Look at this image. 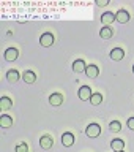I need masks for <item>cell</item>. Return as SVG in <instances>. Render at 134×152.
Masks as SVG:
<instances>
[{"label":"cell","mask_w":134,"mask_h":152,"mask_svg":"<svg viewBox=\"0 0 134 152\" xmlns=\"http://www.w3.org/2000/svg\"><path fill=\"white\" fill-rule=\"evenodd\" d=\"M85 135L88 138H96L101 135V127L98 125V124H90V125L85 128Z\"/></svg>","instance_id":"obj_1"},{"label":"cell","mask_w":134,"mask_h":152,"mask_svg":"<svg viewBox=\"0 0 134 152\" xmlns=\"http://www.w3.org/2000/svg\"><path fill=\"white\" fill-rule=\"evenodd\" d=\"M52 43H54V35L49 33V32L43 33L41 38H40V45L43 48H49V46H52Z\"/></svg>","instance_id":"obj_2"},{"label":"cell","mask_w":134,"mask_h":152,"mask_svg":"<svg viewBox=\"0 0 134 152\" xmlns=\"http://www.w3.org/2000/svg\"><path fill=\"white\" fill-rule=\"evenodd\" d=\"M115 21L120 22V24H126L130 21V13H128L126 10H118L115 13Z\"/></svg>","instance_id":"obj_3"},{"label":"cell","mask_w":134,"mask_h":152,"mask_svg":"<svg viewBox=\"0 0 134 152\" xmlns=\"http://www.w3.org/2000/svg\"><path fill=\"white\" fill-rule=\"evenodd\" d=\"M79 98L80 100H88V102H90V98H92V89H90L88 87V86H82V87H80L79 89Z\"/></svg>","instance_id":"obj_4"},{"label":"cell","mask_w":134,"mask_h":152,"mask_svg":"<svg viewBox=\"0 0 134 152\" xmlns=\"http://www.w3.org/2000/svg\"><path fill=\"white\" fill-rule=\"evenodd\" d=\"M62 144H63L65 147H71L74 144V135L73 133H70V132H66L62 135Z\"/></svg>","instance_id":"obj_5"},{"label":"cell","mask_w":134,"mask_h":152,"mask_svg":"<svg viewBox=\"0 0 134 152\" xmlns=\"http://www.w3.org/2000/svg\"><path fill=\"white\" fill-rule=\"evenodd\" d=\"M73 70H74V73H85L87 64H85L82 59H78V60H74V64H73Z\"/></svg>","instance_id":"obj_6"},{"label":"cell","mask_w":134,"mask_h":152,"mask_svg":"<svg viewBox=\"0 0 134 152\" xmlns=\"http://www.w3.org/2000/svg\"><path fill=\"white\" fill-rule=\"evenodd\" d=\"M17 56H19V52L16 48H8L7 51H5V60H8V62H14L17 59Z\"/></svg>","instance_id":"obj_7"},{"label":"cell","mask_w":134,"mask_h":152,"mask_svg":"<svg viewBox=\"0 0 134 152\" xmlns=\"http://www.w3.org/2000/svg\"><path fill=\"white\" fill-rule=\"evenodd\" d=\"M49 103L52 104V106H60V104L63 103V95L59 94V92L52 94L51 97H49Z\"/></svg>","instance_id":"obj_8"},{"label":"cell","mask_w":134,"mask_h":152,"mask_svg":"<svg viewBox=\"0 0 134 152\" xmlns=\"http://www.w3.org/2000/svg\"><path fill=\"white\" fill-rule=\"evenodd\" d=\"M52 144H54V140L49 136V135H44V136H41V140H40V146H41V149H51Z\"/></svg>","instance_id":"obj_9"},{"label":"cell","mask_w":134,"mask_h":152,"mask_svg":"<svg viewBox=\"0 0 134 152\" xmlns=\"http://www.w3.org/2000/svg\"><path fill=\"white\" fill-rule=\"evenodd\" d=\"M123 57H125V51L122 49V48H114V49L111 51V59L112 60H122Z\"/></svg>","instance_id":"obj_10"},{"label":"cell","mask_w":134,"mask_h":152,"mask_svg":"<svg viewBox=\"0 0 134 152\" xmlns=\"http://www.w3.org/2000/svg\"><path fill=\"white\" fill-rule=\"evenodd\" d=\"M114 21H115V14L107 11V13H103L101 14V22L104 24V26H109V24H112Z\"/></svg>","instance_id":"obj_11"},{"label":"cell","mask_w":134,"mask_h":152,"mask_svg":"<svg viewBox=\"0 0 134 152\" xmlns=\"http://www.w3.org/2000/svg\"><path fill=\"white\" fill-rule=\"evenodd\" d=\"M22 79L25 81L27 84H33L36 81V75L33 73L32 70H27V71H24V75H22Z\"/></svg>","instance_id":"obj_12"},{"label":"cell","mask_w":134,"mask_h":152,"mask_svg":"<svg viewBox=\"0 0 134 152\" xmlns=\"http://www.w3.org/2000/svg\"><path fill=\"white\" fill-rule=\"evenodd\" d=\"M11 125H13V119H11V116H8V114H3V116H0V127L9 128Z\"/></svg>","instance_id":"obj_13"},{"label":"cell","mask_w":134,"mask_h":152,"mask_svg":"<svg viewBox=\"0 0 134 152\" xmlns=\"http://www.w3.org/2000/svg\"><path fill=\"white\" fill-rule=\"evenodd\" d=\"M85 75L88 76V78H96L99 75V68L96 65H87V70H85Z\"/></svg>","instance_id":"obj_14"},{"label":"cell","mask_w":134,"mask_h":152,"mask_svg":"<svg viewBox=\"0 0 134 152\" xmlns=\"http://www.w3.org/2000/svg\"><path fill=\"white\" fill-rule=\"evenodd\" d=\"M112 35H114V32L109 26H104L101 30H99V37H101L103 40H109V38H112Z\"/></svg>","instance_id":"obj_15"},{"label":"cell","mask_w":134,"mask_h":152,"mask_svg":"<svg viewBox=\"0 0 134 152\" xmlns=\"http://www.w3.org/2000/svg\"><path fill=\"white\" fill-rule=\"evenodd\" d=\"M111 147L114 149V152H117V151H123V149H125V141H123V140H112Z\"/></svg>","instance_id":"obj_16"},{"label":"cell","mask_w":134,"mask_h":152,"mask_svg":"<svg viewBox=\"0 0 134 152\" xmlns=\"http://www.w3.org/2000/svg\"><path fill=\"white\" fill-rule=\"evenodd\" d=\"M21 78V76H19V71L17 70H9L8 73H7V79H8V83H16V81Z\"/></svg>","instance_id":"obj_17"},{"label":"cell","mask_w":134,"mask_h":152,"mask_svg":"<svg viewBox=\"0 0 134 152\" xmlns=\"http://www.w3.org/2000/svg\"><path fill=\"white\" fill-rule=\"evenodd\" d=\"M11 106H13V102L8 97H2V98H0V108H2L3 111H8Z\"/></svg>","instance_id":"obj_18"},{"label":"cell","mask_w":134,"mask_h":152,"mask_svg":"<svg viewBox=\"0 0 134 152\" xmlns=\"http://www.w3.org/2000/svg\"><path fill=\"white\" fill-rule=\"evenodd\" d=\"M101 102H103V95H101V94H93V95H92V98H90V103L95 104V106L101 104Z\"/></svg>","instance_id":"obj_19"},{"label":"cell","mask_w":134,"mask_h":152,"mask_svg":"<svg viewBox=\"0 0 134 152\" xmlns=\"http://www.w3.org/2000/svg\"><path fill=\"white\" fill-rule=\"evenodd\" d=\"M109 128H111V132L117 133V132H120V130H122V124L118 122V121H112L111 124H109Z\"/></svg>","instance_id":"obj_20"},{"label":"cell","mask_w":134,"mask_h":152,"mask_svg":"<svg viewBox=\"0 0 134 152\" xmlns=\"http://www.w3.org/2000/svg\"><path fill=\"white\" fill-rule=\"evenodd\" d=\"M16 152H27V144H17L16 146Z\"/></svg>","instance_id":"obj_21"},{"label":"cell","mask_w":134,"mask_h":152,"mask_svg":"<svg viewBox=\"0 0 134 152\" xmlns=\"http://www.w3.org/2000/svg\"><path fill=\"white\" fill-rule=\"evenodd\" d=\"M128 127H130L131 130H134V117H130V119H128Z\"/></svg>","instance_id":"obj_22"},{"label":"cell","mask_w":134,"mask_h":152,"mask_svg":"<svg viewBox=\"0 0 134 152\" xmlns=\"http://www.w3.org/2000/svg\"><path fill=\"white\" fill-rule=\"evenodd\" d=\"M107 3H109L107 0H98V2H96V5H98V7H106Z\"/></svg>","instance_id":"obj_23"},{"label":"cell","mask_w":134,"mask_h":152,"mask_svg":"<svg viewBox=\"0 0 134 152\" xmlns=\"http://www.w3.org/2000/svg\"><path fill=\"white\" fill-rule=\"evenodd\" d=\"M133 73H134V65H133Z\"/></svg>","instance_id":"obj_24"},{"label":"cell","mask_w":134,"mask_h":152,"mask_svg":"<svg viewBox=\"0 0 134 152\" xmlns=\"http://www.w3.org/2000/svg\"><path fill=\"white\" fill-rule=\"evenodd\" d=\"M117 152H123V151H117Z\"/></svg>","instance_id":"obj_25"}]
</instances>
